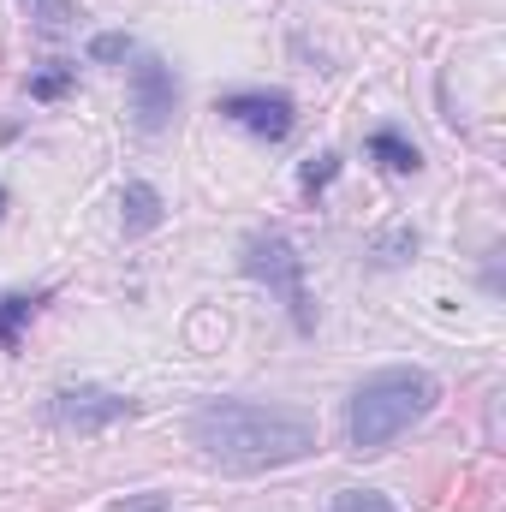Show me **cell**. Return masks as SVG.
I'll return each instance as SVG.
<instances>
[{
  "mask_svg": "<svg viewBox=\"0 0 506 512\" xmlns=\"http://www.w3.org/2000/svg\"><path fill=\"white\" fill-rule=\"evenodd\" d=\"M191 441L203 447L209 465L221 471H274L298 465L316 453V423L286 405H256V399H209L191 411Z\"/></svg>",
  "mask_w": 506,
  "mask_h": 512,
  "instance_id": "obj_1",
  "label": "cell"
},
{
  "mask_svg": "<svg viewBox=\"0 0 506 512\" xmlns=\"http://www.w3.org/2000/svg\"><path fill=\"white\" fill-rule=\"evenodd\" d=\"M435 399H441V387H435L429 370H405L399 364V370L364 376L358 393H352V405H346V441H352V453H381L417 417H429Z\"/></svg>",
  "mask_w": 506,
  "mask_h": 512,
  "instance_id": "obj_2",
  "label": "cell"
},
{
  "mask_svg": "<svg viewBox=\"0 0 506 512\" xmlns=\"http://www.w3.org/2000/svg\"><path fill=\"white\" fill-rule=\"evenodd\" d=\"M239 262H245L251 280H262V286L286 304V316H292L298 334L316 328V304H310V286H304V256H298V245H292L286 233H251L245 251H239Z\"/></svg>",
  "mask_w": 506,
  "mask_h": 512,
  "instance_id": "obj_3",
  "label": "cell"
},
{
  "mask_svg": "<svg viewBox=\"0 0 506 512\" xmlns=\"http://www.w3.org/2000/svg\"><path fill=\"white\" fill-rule=\"evenodd\" d=\"M137 405H131L126 393H114V387H60L54 399H48V417H54V429H66V435H102V429H114L120 417H131Z\"/></svg>",
  "mask_w": 506,
  "mask_h": 512,
  "instance_id": "obj_4",
  "label": "cell"
},
{
  "mask_svg": "<svg viewBox=\"0 0 506 512\" xmlns=\"http://www.w3.org/2000/svg\"><path fill=\"white\" fill-rule=\"evenodd\" d=\"M215 114L233 120V126H245L251 137H262V143H286L292 126H298V108H292L286 90H227V96L215 102Z\"/></svg>",
  "mask_w": 506,
  "mask_h": 512,
  "instance_id": "obj_5",
  "label": "cell"
},
{
  "mask_svg": "<svg viewBox=\"0 0 506 512\" xmlns=\"http://www.w3.org/2000/svg\"><path fill=\"white\" fill-rule=\"evenodd\" d=\"M173 114H179L173 66L155 60V54H137V66H131V120H137V131H161Z\"/></svg>",
  "mask_w": 506,
  "mask_h": 512,
  "instance_id": "obj_6",
  "label": "cell"
},
{
  "mask_svg": "<svg viewBox=\"0 0 506 512\" xmlns=\"http://www.w3.org/2000/svg\"><path fill=\"white\" fill-rule=\"evenodd\" d=\"M120 209H126V233H155L161 227V215H167V203H161V191L155 185H143V179H131L126 191H120Z\"/></svg>",
  "mask_w": 506,
  "mask_h": 512,
  "instance_id": "obj_7",
  "label": "cell"
},
{
  "mask_svg": "<svg viewBox=\"0 0 506 512\" xmlns=\"http://www.w3.org/2000/svg\"><path fill=\"white\" fill-rule=\"evenodd\" d=\"M42 304H54V286H42V292H6V298H0V346H6V352L18 346L24 322H30Z\"/></svg>",
  "mask_w": 506,
  "mask_h": 512,
  "instance_id": "obj_8",
  "label": "cell"
},
{
  "mask_svg": "<svg viewBox=\"0 0 506 512\" xmlns=\"http://www.w3.org/2000/svg\"><path fill=\"white\" fill-rule=\"evenodd\" d=\"M364 155H370V161H381L387 173H417V167H423V155H417V143H411V137H399L393 126L370 131V143H364Z\"/></svg>",
  "mask_w": 506,
  "mask_h": 512,
  "instance_id": "obj_9",
  "label": "cell"
},
{
  "mask_svg": "<svg viewBox=\"0 0 506 512\" xmlns=\"http://www.w3.org/2000/svg\"><path fill=\"white\" fill-rule=\"evenodd\" d=\"M334 173H340V155H334V149H322V155H310V161H304V173H298V185H304V197H322V191L334 185Z\"/></svg>",
  "mask_w": 506,
  "mask_h": 512,
  "instance_id": "obj_10",
  "label": "cell"
},
{
  "mask_svg": "<svg viewBox=\"0 0 506 512\" xmlns=\"http://www.w3.org/2000/svg\"><path fill=\"white\" fill-rule=\"evenodd\" d=\"M72 78H78V66H48V72H36V78H30V102H60V96L72 90Z\"/></svg>",
  "mask_w": 506,
  "mask_h": 512,
  "instance_id": "obj_11",
  "label": "cell"
},
{
  "mask_svg": "<svg viewBox=\"0 0 506 512\" xmlns=\"http://www.w3.org/2000/svg\"><path fill=\"white\" fill-rule=\"evenodd\" d=\"M334 512H399L381 489H340L334 495Z\"/></svg>",
  "mask_w": 506,
  "mask_h": 512,
  "instance_id": "obj_12",
  "label": "cell"
},
{
  "mask_svg": "<svg viewBox=\"0 0 506 512\" xmlns=\"http://www.w3.org/2000/svg\"><path fill=\"white\" fill-rule=\"evenodd\" d=\"M90 60H96V66H120V60H131V36L126 30L96 36V42H90Z\"/></svg>",
  "mask_w": 506,
  "mask_h": 512,
  "instance_id": "obj_13",
  "label": "cell"
},
{
  "mask_svg": "<svg viewBox=\"0 0 506 512\" xmlns=\"http://www.w3.org/2000/svg\"><path fill=\"white\" fill-rule=\"evenodd\" d=\"M24 6H30V18H36L48 36H60V30L72 24V6H66V0H24Z\"/></svg>",
  "mask_w": 506,
  "mask_h": 512,
  "instance_id": "obj_14",
  "label": "cell"
},
{
  "mask_svg": "<svg viewBox=\"0 0 506 512\" xmlns=\"http://www.w3.org/2000/svg\"><path fill=\"white\" fill-rule=\"evenodd\" d=\"M120 512H173V501H167V495H131Z\"/></svg>",
  "mask_w": 506,
  "mask_h": 512,
  "instance_id": "obj_15",
  "label": "cell"
},
{
  "mask_svg": "<svg viewBox=\"0 0 506 512\" xmlns=\"http://www.w3.org/2000/svg\"><path fill=\"white\" fill-rule=\"evenodd\" d=\"M0 215H6V185H0Z\"/></svg>",
  "mask_w": 506,
  "mask_h": 512,
  "instance_id": "obj_16",
  "label": "cell"
}]
</instances>
